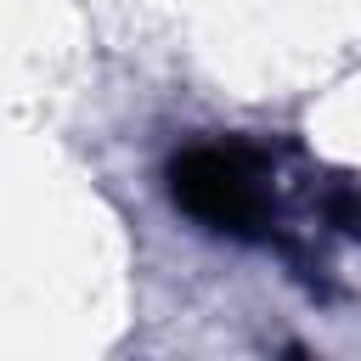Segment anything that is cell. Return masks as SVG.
Returning a JSON list of instances; mask_svg holds the SVG:
<instances>
[{
	"label": "cell",
	"instance_id": "obj_1",
	"mask_svg": "<svg viewBox=\"0 0 361 361\" xmlns=\"http://www.w3.org/2000/svg\"><path fill=\"white\" fill-rule=\"evenodd\" d=\"M169 197L186 220L231 243L271 237V186L265 158L243 141H197L169 158Z\"/></svg>",
	"mask_w": 361,
	"mask_h": 361
},
{
	"label": "cell",
	"instance_id": "obj_2",
	"mask_svg": "<svg viewBox=\"0 0 361 361\" xmlns=\"http://www.w3.org/2000/svg\"><path fill=\"white\" fill-rule=\"evenodd\" d=\"M322 214H327V226H338L344 237H361V180H327V192H322Z\"/></svg>",
	"mask_w": 361,
	"mask_h": 361
}]
</instances>
